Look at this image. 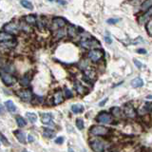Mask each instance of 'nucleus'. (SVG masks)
I'll use <instances>...</instances> for the list:
<instances>
[{"mask_svg": "<svg viewBox=\"0 0 152 152\" xmlns=\"http://www.w3.org/2000/svg\"><path fill=\"white\" fill-rule=\"evenodd\" d=\"M2 31H4L6 32H9L12 35H18L19 33L21 32L20 30V25H19V21H15V20H12V21H10L8 23H6L2 28Z\"/></svg>", "mask_w": 152, "mask_h": 152, "instance_id": "obj_1", "label": "nucleus"}, {"mask_svg": "<svg viewBox=\"0 0 152 152\" xmlns=\"http://www.w3.org/2000/svg\"><path fill=\"white\" fill-rule=\"evenodd\" d=\"M79 46L86 50H93V48H101L100 42L92 36L88 39H83L79 41Z\"/></svg>", "mask_w": 152, "mask_h": 152, "instance_id": "obj_2", "label": "nucleus"}, {"mask_svg": "<svg viewBox=\"0 0 152 152\" xmlns=\"http://www.w3.org/2000/svg\"><path fill=\"white\" fill-rule=\"evenodd\" d=\"M104 54L105 52L102 48H93V50H89L87 57L92 63H99L103 59V57H104Z\"/></svg>", "mask_w": 152, "mask_h": 152, "instance_id": "obj_3", "label": "nucleus"}, {"mask_svg": "<svg viewBox=\"0 0 152 152\" xmlns=\"http://www.w3.org/2000/svg\"><path fill=\"white\" fill-rule=\"evenodd\" d=\"M67 23V19H65L64 17H61V16H56V17H53L51 19L50 23V30L51 31H54L56 30H59V29L65 28Z\"/></svg>", "mask_w": 152, "mask_h": 152, "instance_id": "obj_4", "label": "nucleus"}, {"mask_svg": "<svg viewBox=\"0 0 152 152\" xmlns=\"http://www.w3.org/2000/svg\"><path fill=\"white\" fill-rule=\"evenodd\" d=\"M0 78L3 81V83L8 87L14 86V84L17 82V78H16L14 74L6 72L4 70H0Z\"/></svg>", "mask_w": 152, "mask_h": 152, "instance_id": "obj_5", "label": "nucleus"}, {"mask_svg": "<svg viewBox=\"0 0 152 152\" xmlns=\"http://www.w3.org/2000/svg\"><path fill=\"white\" fill-rule=\"evenodd\" d=\"M110 129L103 125H93L89 129V134L92 136H106L109 134Z\"/></svg>", "mask_w": 152, "mask_h": 152, "instance_id": "obj_6", "label": "nucleus"}, {"mask_svg": "<svg viewBox=\"0 0 152 152\" xmlns=\"http://www.w3.org/2000/svg\"><path fill=\"white\" fill-rule=\"evenodd\" d=\"M16 46H17V40L16 39L7 41V42H1L0 43V53L4 54V53L10 52Z\"/></svg>", "mask_w": 152, "mask_h": 152, "instance_id": "obj_7", "label": "nucleus"}, {"mask_svg": "<svg viewBox=\"0 0 152 152\" xmlns=\"http://www.w3.org/2000/svg\"><path fill=\"white\" fill-rule=\"evenodd\" d=\"M89 145L94 152H103L106 148V143L100 139H93L89 142Z\"/></svg>", "mask_w": 152, "mask_h": 152, "instance_id": "obj_8", "label": "nucleus"}, {"mask_svg": "<svg viewBox=\"0 0 152 152\" xmlns=\"http://www.w3.org/2000/svg\"><path fill=\"white\" fill-rule=\"evenodd\" d=\"M16 95H17L19 98H20L22 101L24 102H31L32 97H33V94H32L31 89H19L16 91Z\"/></svg>", "mask_w": 152, "mask_h": 152, "instance_id": "obj_9", "label": "nucleus"}, {"mask_svg": "<svg viewBox=\"0 0 152 152\" xmlns=\"http://www.w3.org/2000/svg\"><path fill=\"white\" fill-rule=\"evenodd\" d=\"M112 115L108 112H105L102 111L100 112L96 117V121L98 123H101V124H109V123L112 122Z\"/></svg>", "mask_w": 152, "mask_h": 152, "instance_id": "obj_10", "label": "nucleus"}, {"mask_svg": "<svg viewBox=\"0 0 152 152\" xmlns=\"http://www.w3.org/2000/svg\"><path fill=\"white\" fill-rule=\"evenodd\" d=\"M79 31H80V28L70 24L67 26V35L69 36V38H70V39H75V38H78L79 36V34H80Z\"/></svg>", "mask_w": 152, "mask_h": 152, "instance_id": "obj_11", "label": "nucleus"}, {"mask_svg": "<svg viewBox=\"0 0 152 152\" xmlns=\"http://www.w3.org/2000/svg\"><path fill=\"white\" fill-rule=\"evenodd\" d=\"M124 113L127 118L134 119L137 117V111L131 104H127L124 106Z\"/></svg>", "mask_w": 152, "mask_h": 152, "instance_id": "obj_12", "label": "nucleus"}, {"mask_svg": "<svg viewBox=\"0 0 152 152\" xmlns=\"http://www.w3.org/2000/svg\"><path fill=\"white\" fill-rule=\"evenodd\" d=\"M31 79H32V72H29L27 73H25L24 75L21 77L20 80H19V83H20V85L22 87H24V88H28V87L31 85Z\"/></svg>", "mask_w": 152, "mask_h": 152, "instance_id": "obj_13", "label": "nucleus"}, {"mask_svg": "<svg viewBox=\"0 0 152 152\" xmlns=\"http://www.w3.org/2000/svg\"><path fill=\"white\" fill-rule=\"evenodd\" d=\"M84 79L88 83H92L96 79V72H94V70L89 67V69L84 70Z\"/></svg>", "mask_w": 152, "mask_h": 152, "instance_id": "obj_14", "label": "nucleus"}, {"mask_svg": "<svg viewBox=\"0 0 152 152\" xmlns=\"http://www.w3.org/2000/svg\"><path fill=\"white\" fill-rule=\"evenodd\" d=\"M52 101L54 105H60L64 102V93L61 89H58L54 92L52 96Z\"/></svg>", "mask_w": 152, "mask_h": 152, "instance_id": "obj_15", "label": "nucleus"}, {"mask_svg": "<svg viewBox=\"0 0 152 152\" xmlns=\"http://www.w3.org/2000/svg\"><path fill=\"white\" fill-rule=\"evenodd\" d=\"M40 119L42 124L47 125H52V115L50 113H41L40 114Z\"/></svg>", "mask_w": 152, "mask_h": 152, "instance_id": "obj_16", "label": "nucleus"}, {"mask_svg": "<svg viewBox=\"0 0 152 152\" xmlns=\"http://www.w3.org/2000/svg\"><path fill=\"white\" fill-rule=\"evenodd\" d=\"M52 32V36L55 40H62L63 38L67 36V30L65 28L59 29V30H56Z\"/></svg>", "mask_w": 152, "mask_h": 152, "instance_id": "obj_17", "label": "nucleus"}, {"mask_svg": "<svg viewBox=\"0 0 152 152\" xmlns=\"http://www.w3.org/2000/svg\"><path fill=\"white\" fill-rule=\"evenodd\" d=\"M74 89H75L77 93H78V94H80V95H85L86 93L88 92V89H87L82 83L79 82V81H76V82H74Z\"/></svg>", "mask_w": 152, "mask_h": 152, "instance_id": "obj_18", "label": "nucleus"}, {"mask_svg": "<svg viewBox=\"0 0 152 152\" xmlns=\"http://www.w3.org/2000/svg\"><path fill=\"white\" fill-rule=\"evenodd\" d=\"M19 25H20V30H21V31L26 32V33H31V32L33 31L32 26L27 24V23H26V22L23 20V19L19 20Z\"/></svg>", "mask_w": 152, "mask_h": 152, "instance_id": "obj_19", "label": "nucleus"}, {"mask_svg": "<svg viewBox=\"0 0 152 152\" xmlns=\"http://www.w3.org/2000/svg\"><path fill=\"white\" fill-rule=\"evenodd\" d=\"M15 39V36L12 35L9 32H6L4 31H0V43L1 42H7V41H11V40H14Z\"/></svg>", "mask_w": 152, "mask_h": 152, "instance_id": "obj_20", "label": "nucleus"}, {"mask_svg": "<svg viewBox=\"0 0 152 152\" xmlns=\"http://www.w3.org/2000/svg\"><path fill=\"white\" fill-rule=\"evenodd\" d=\"M37 19L38 18L36 17V15H34V14H28V15H26L23 17V20L27 24L31 25V26H36Z\"/></svg>", "mask_w": 152, "mask_h": 152, "instance_id": "obj_21", "label": "nucleus"}, {"mask_svg": "<svg viewBox=\"0 0 152 152\" xmlns=\"http://www.w3.org/2000/svg\"><path fill=\"white\" fill-rule=\"evenodd\" d=\"M151 16H152V8H150L147 12H145L143 15H141L140 17H139V23L140 24L147 23V22L151 18Z\"/></svg>", "mask_w": 152, "mask_h": 152, "instance_id": "obj_22", "label": "nucleus"}, {"mask_svg": "<svg viewBox=\"0 0 152 152\" xmlns=\"http://www.w3.org/2000/svg\"><path fill=\"white\" fill-rule=\"evenodd\" d=\"M14 135H15L16 139H17L21 144L26 143V134L24 132H22L21 130H16L14 131Z\"/></svg>", "mask_w": 152, "mask_h": 152, "instance_id": "obj_23", "label": "nucleus"}, {"mask_svg": "<svg viewBox=\"0 0 152 152\" xmlns=\"http://www.w3.org/2000/svg\"><path fill=\"white\" fill-rule=\"evenodd\" d=\"M131 86L133 88H141L144 86V81L140 77H137V78H134L131 81Z\"/></svg>", "mask_w": 152, "mask_h": 152, "instance_id": "obj_24", "label": "nucleus"}, {"mask_svg": "<svg viewBox=\"0 0 152 152\" xmlns=\"http://www.w3.org/2000/svg\"><path fill=\"white\" fill-rule=\"evenodd\" d=\"M150 8H152V0H145L141 5V11L142 12H147Z\"/></svg>", "mask_w": 152, "mask_h": 152, "instance_id": "obj_25", "label": "nucleus"}, {"mask_svg": "<svg viewBox=\"0 0 152 152\" xmlns=\"http://www.w3.org/2000/svg\"><path fill=\"white\" fill-rule=\"evenodd\" d=\"M43 134L44 136L46 138H48V139H51L55 136V132H54L52 129L50 128H47V127H44L43 128Z\"/></svg>", "mask_w": 152, "mask_h": 152, "instance_id": "obj_26", "label": "nucleus"}, {"mask_svg": "<svg viewBox=\"0 0 152 152\" xmlns=\"http://www.w3.org/2000/svg\"><path fill=\"white\" fill-rule=\"evenodd\" d=\"M5 106H6V108L8 109V111H10V112H15L16 111V106L14 104V102L11 101V100H8V101L5 102Z\"/></svg>", "mask_w": 152, "mask_h": 152, "instance_id": "obj_27", "label": "nucleus"}, {"mask_svg": "<svg viewBox=\"0 0 152 152\" xmlns=\"http://www.w3.org/2000/svg\"><path fill=\"white\" fill-rule=\"evenodd\" d=\"M26 117H27V119L31 123V124H34V123H36L37 121V116L33 112H27L26 113Z\"/></svg>", "mask_w": 152, "mask_h": 152, "instance_id": "obj_28", "label": "nucleus"}, {"mask_svg": "<svg viewBox=\"0 0 152 152\" xmlns=\"http://www.w3.org/2000/svg\"><path fill=\"white\" fill-rule=\"evenodd\" d=\"M72 110L73 113H75V114H77V113H81L84 111V106L80 104H76V105H73L72 106Z\"/></svg>", "mask_w": 152, "mask_h": 152, "instance_id": "obj_29", "label": "nucleus"}, {"mask_svg": "<svg viewBox=\"0 0 152 152\" xmlns=\"http://www.w3.org/2000/svg\"><path fill=\"white\" fill-rule=\"evenodd\" d=\"M20 4L22 7H24L28 10H33V5H32V3L29 1V0H21Z\"/></svg>", "mask_w": 152, "mask_h": 152, "instance_id": "obj_30", "label": "nucleus"}, {"mask_svg": "<svg viewBox=\"0 0 152 152\" xmlns=\"http://www.w3.org/2000/svg\"><path fill=\"white\" fill-rule=\"evenodd\" d=\"M145 30H147V34L149 36H152V18H150L147 23H145Z\"/></svg>", "mask_w": 152, "mask_h": 152, "instance_id": "obj_31", "label": "nucleus"}, {"mask_svg": "<svg viewBox=\"0 0 152 152\" xmlns=\"http://www.w3.org/2000/svg\"><path fill=\"white\" fill-rule=\"evenodd\" d=\"M79 67L83 70V72L85 70L89 69V59H83V60H81L80 63H79Z\"/></svg>", "mask_w": 152, "mask_h": 152, "instance_id": "obj_32", "label": "nucleus"}, {"mask_svg": "<svg viewBox=\"0 0 152 152\" xmlns=\"http://www.w3.org/2000/svg\"><path fill=\"white\" fill-rule=\"evenodd\" d=\"M16 123H17L18 127H24L26 125H27V122H26V120L23 118L21 117V116H16Z\"/></svg>", "mask_w": 152, "mask_h": 152, "instance_id": "obj_33", "label": "nucleus"}, {"mask_svg": "<svg viewBox=\"0 0 152 152\" xmlns=\"http://www.w3.org/2000/svg\"><path fill=\"white\" fill-rule=\"evenodd\" d=\"M43 102V97H40V96H37V95H33L32 97V100H31V103L34 105H39L41 103Z\"/></svg>", "mask_w": 152, "mask_h": 152, "instance_id": "obj_34", "label": "nucleus"}, {"mask_svg": "<svg viewBox=\"0 0 152 152\" xmlns=\"http://www.w3.org/2000/svg\"><path fill=\"white\" fill-rule=\"evenodd\" d=\"M111 113L115 116V117H120V116L122 115L121 109L119 108H117V106H115V108H112V109H111Z\"/></svg>", "mask_w": 152, "mask_h": 152, "instance_id": "obj_35", "label": "nucleus"}, {"mask_svg": "<svg viewBox=\"0 0 152 152\" xmlns=\"http://www.w3.org/2000/svg\"><path fill=\"white\" fill-rule=\"evenodd\" d=\"M76 127L78 129H80V130H82V129H84V127H85V124H84V120L82 118H78L76 120Z\"/></svg>", "mask_w": 152, "mask_h": 152, "instance_id": "obj_36", "label": "nucleus"}, {"mask_svg": "<svg viewBox=\"0 0 152 152\" xmlns=\"http://www.w3.org/2000/svg\"><path fill=\"white\" fill-rule=\"evenodd\" d=\"M64 96L66 97V98H67V99L72 98V97H73L72 91V90H70V89L65 88V89H64Z\"/></svg>", "mask_w": 152, "mask_h": 152, "instance_id": "obj_37", "label": "nucleus"}, {"mask_svg": "<svg viewBox=\"0 0 152 152\" xmlns=\"http://www.w3.org/2000/svg\"><path fill=\"white\" fill-rule=\"evenodd\" d=\"M119 21H120V19H119V18H109V19H108V20H106V22H108V24H110V25L117 24Z\"/></svg>", "mask_w": 152, "mask_h": 152, "instance_id": "obj_38", "label": "nucleus"}, {"mask_svg": "<svg viewBox=\"0 0 152 152\" xmlns=\"http://www.w3.org/2000/svg\"><path fill=\"white\" fill-rule=\"evenodd\" d=\"M133 62H134V64L136 65V67H138V69H142V67H144V65L142 64L140 61L139 60H137V59H134L133 60Z\"/></svg>", "mask_w": 152, "mask_h": 152, "instance_id": "obj_39", "label": "nucleus"}, {"mask_svg": "<svg viewBox=\"0 0 152 152\" xmlns=\"http://www.w3.org/2000/svg\"><path fill=\"white\" fill-rule=\"evenodd\" d=\"M63 143H64V138L63 137H58L57 139H55V144L62 145Z\"/></svg>", "mask_w": 152, "mask_h": 152, "instance_id": "obj_40", "label": "nucleus"}, {"mask_svg": "<svg viewBox=\"0 0 152 152\" xmlns=\"http://www.w3.org/2000/svg\"><path fill=\"white\" fill-rule=\"evenodd\" d=\"M0 139H1V140H3V144H4L5 145H9V143H7V142H8V140H7V139L5 138V136H4V135L0 134Z\"/></svg>", "mask_w": 152, "mask_h": 152, "instance_id": "obj_41", "label": "nucleus"}, {"mask_svg": "<svg viewBox=\"0 0 152 152\" xmlns=\"http://www.w3.org/2000/svg\"><path fill=\"white\" fill-rule=\"evenodd\" d=\"M138 43H144V39H143V38H142V37H138L133 42V44H138Z\"/></svg>", "mask_w": 152, "mask_h": 152, "instance_id": "obj_42", "label": "nucleus"}, {"mask_svg": "<svg viewBox=\"0 0 152 152\" xmlns=\"http://www.w3.org/2000/svg\"><path fill=\"white\" fill-rule=\"evenodd\" d=\"M104 40L105 42H106V43H108V44H111L112 43V39L110 37H108V36H105L104 37Z\"/></svg>", "mask_w": 152, "mask_h": 152, "instance_id": "obj_43", "label": "nucleus"}, {"mask_svg": "<svg viewBox=\"0 0 152 152\" xmlns=\"http://www.w3.org/2000/svg\"><path fill=\"white\" fill-rule=\"evenodd\" d=\"M137 52L142 53V54H145L147 53V50H145V48H139V50H137Z\"/></svg>", "mask_w": 152, "mask_h": 152, "instance_id": "obj_44", "label": "nucleus"}, {"mask_svg": "<svg viewBox=\"0 0 152 152\" xmlns=\"http://www.w3.org/2000/svg\"><path fill=\"white\" fill-rule=\"evenodd\" d=\"M58 4L60 5H66L67 4V1H65V0H56Z\"/></svg>", "mask_w": 152, "mask_h": 152, "instance_id": "obj_45", "label": "nucleus"}, {"mask_svg": "<svg viewBox=\"0 0 152 152\" xmlns=\"http://www.w3.org/2000/svg\"><path fill=\"white\" fill-rule=\"evenodd\" d=\"M33 140H34V138L31 136V135L30 134L28 136V142H30V143H31V142H33Z\"/></svg>", "mask_w": 152, "mask_h": 152, "instance_id": "obj_46", "label": "nucleus"}, {"mask_svg": "<svg viewBox=\"0 0 152 152\" xmlns=\"http://www.w3.org/2000/svg\"><path fill=\"white\" fill-rule=\"evenodd\" d=\"M106 101H108V98H106V99L104 100V101H102L101 103H100V104H99V106H103L105 105V103H106Z\"/></svg>", "mask_w": 152, "mask_h": 152, "instance_id": "obj_47", "label": "nucleus"}, {"mask_svg": "<svg viewBox=\"0 0 152 152\" xmlns=\"http://www.w3.org/2000/svg\"><path fill=\"white\" fill-rule=\"evenodd\" d=\"M147 99H148V100H152V95H148V96H147Z\"/></svg>", "mask_w": 152, "mask_h": 152, "instance_id": "obj_48", "label": "nucleus"}, {"mask_svg": "<svg viewBox=\"0 0 152 152\" xmlns=\"http://www.w3.org/2000/svg\"><path fill=\"white\" fill-rule=\"evenodd\" d=\"M0 113H1V108H0Z\"/></svg>", "mask_w": 152, "mask_h": 152, "instance_id": "obj_49", "label": "nucleus"}, {"mask_svg": "<svg viewBox=\"0 0 152 152\" xmlns=\"http://www.w3.org/2000/svg\"><path fill=\"white\" fill-rule=\"evenodd\" d=\"M23 152H27V151H23Z\"/></svg>", "mask_w": 152, "mask_h": 152, "instance_id": "obj_50", "label": "nucleus"}]
</instances>
